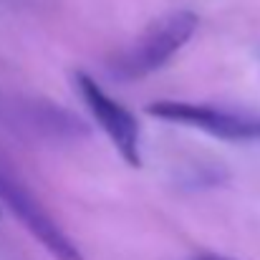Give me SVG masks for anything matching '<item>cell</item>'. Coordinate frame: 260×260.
<instances>
[{"mask_svg":"<svg viewBox=\"0 0 260 260\" xmlns=\"http://www.w3.org/2000/svg\"><path fill=\"white\" fill-rule=\"evenodd\" d=\"M200 18L192 10H172L157 20H152L142 36L129 46V51L116 63V76L121 79H142L162 69L172 56H177L187 41L194 36Z\"/></svg>","mask_w":260,"mask_h":260,"instance_id":"cell-1","label":"cell"},{"mask_svg":"<svg viewBox=\"0 0 260 260\" xmlns=\"http://www.w3.org/2000/svg\"><path fill=\"white\" fill-rule=\"evenodd\" d=\"M74 84L79 88L81 99L86 101L88 111L93 114V119L104 129V134L111 139V144L121 154V159L134 170L142 167V132H139L137 116L129 109H124L119 101H114L84 71L74 74Z\"/></svg>","mask_w":260,"mask_h":260,"instance_id":"cell-2","label":"cell"},{"mask_svg":"<svg viewBox=\"0 0 260 260\" xmlns=\"http://www.w3.org/2000/svg\"><path fill=\"white\" fill-rule=\"evenodd\" d=\"M0 200L56 260H84L79 245L58 228V222L43 210V205L18 179L5 172H0Z\"/></svg>","mask_w":260,"mask_h":260,"instance_id":"cell-3","label":"cell"},{"mask_svg":"<svg viewBox=\"0 0 260 260\" xmlns=\"http://www.w3.org/2000/svg\"><path fill=\"white\" fill-rule=\"evenodd\" d=\"M149 116L157 119H167L177 121L200 132H207L210 137L217 139H228V142H245V139H255L260 137V121L222 111L217 106H207V104H194V101H152L147 106Z\"/></svg>","mask_w":260,"mask_h":260,"instance_id":"cell-4","label":"cell"},{"mask_svg":"<svg viewBox=\"0 0 260 260\" xmlns=\"http://www.w3.org/2000/svg\"><path fill=\"white\" fill-rule=\"evenodd\" d=\"M192 260H233V258H225V255H215V253H202V255H194Z\"/></svg>","mask_w":260,"mask_h":260,"instance_id":"cell-5","label":"cell"}]
</instances>
